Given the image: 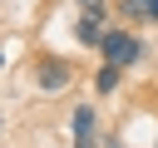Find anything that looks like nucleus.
<instances>
[{
    "label": "nucleus",
    "instance_id": "1",
    "mask_svg": "<svg viewBox=\"0 0 158 148\" xmlns=\"http://www.w3.org/2000/svg\"><path fill=\"white\" fill-rule=\"evenodd\" d=\"M99 49H104V59H109V64H138V59L148 54V44H143L138 35H128V30H109Z\"/></svg>",
    "mask_w": 158,
    "mask_h": 148
},
{
    "label": "nucleus",
    "instance_id": "2",
    "mask_svg": "<svg viewBox=\"0 0 158 148\" xmlns=\"http://www.w3.org/2000/svg\"><path fill=\"white\" fill-rule=\"evenodd\" d=\"M109 30H114V25L104 20V10H84V15H79V30H74V35H79V44H89V49H99Z\"/></svg>",
    "mask_w": 158,
    "mask_h": 148
},
{
    "label": "nucleus",
    "instance_id": "3",
    "mask_svg": "<svg viewBox=\"0 0 158 148\" xmlns=\"http://www.w3.org/2000/svg\"><path fill=\"white\" fill-rule=\"evenodd\" d=\"M69 79H74V69H69L64 59H44V64H40V89H44V94H59Z\"/></svg>",
    "mask_w": 158,
    "mask_h": 148
},
{
    "label": "nucleus",
    "instance_id": "4",
    "mask_svg": "<svg viewBox=\"0 0 158 148\" xmlns=\"http://www.w3.org/2000/svg\"><path fill=\"white\" fill-rule=\"evenodd\" d=\"M123 20H158V0H118Z\"/></svg>",
    "mask_w": 158,
    "mask_h": 148
},
{
    "label": "nucleus",
    "instance_id": "5",
    "mask_svg": "<svg viewBox=\"0 0 158 148\" xmlns=\"http://www.w3.org/2000/svg\"><path fill=\"white\" fill-rule=\"evenodd\" d=\"M118 79H123V64H109V59H104V69L94 74V89H99V94H114Z\"/></svg>",
    "mask_w": 158,
    "mask_h": 148
},
{
    "label": "nucleus",
    "instance_id": "6",
    "mask_svg": "<svg viewBox=\"0 0 158 148\" xmlns=\"http://www.w3.org/2000/svg\"><path fill=\"white\" fill-rule=\"evenodd\" d=\"M89 133H94V109L79 104V109H74V138H89Z\"/></svg>",
    "mask_w": 158,
    "mask_h": 148
},
{
    "label": "nucleus",
    "instance_id": "7",
    "mask_svg": "<svg viewBox=\"0 0 158 148\" xmlns=\"http://www.w3.org/2000/svg\"><path fill=\"white\" fill-rule=\"evenodd\" d=\"M74 148H94V138H74Z\"/></svg>",
    "mask_w": 158,
    "mask_h": 148
},
{
    "label": "nucleus",
    "instance_id": "8",
    "mask_svg": "<svg viewBox=\"0 0 158 148\" xmlns=\"http://www.w3.org/2000/svg\"><path fill=\"white\" fill-rule=\"evenodd\" d=\"M0 64H5V54H0Z\"/></svg>",
    "mask_w": 158,
    "mask_h": 148
},
{
    "label": "nucleus",
    "instance_id": "9",
    "mask_svg": "<svg viewBox=\"0 0 158 148\" xmlns=\"http://www.w3.org/2000/svg\"><path fill=\"white\" fill-rule=\"evenodd\" d=\"M0 128H5V118H0Z\"/></svg>",
    "mask_w": 158,
    "mask_h": 148
}]
</instances>
